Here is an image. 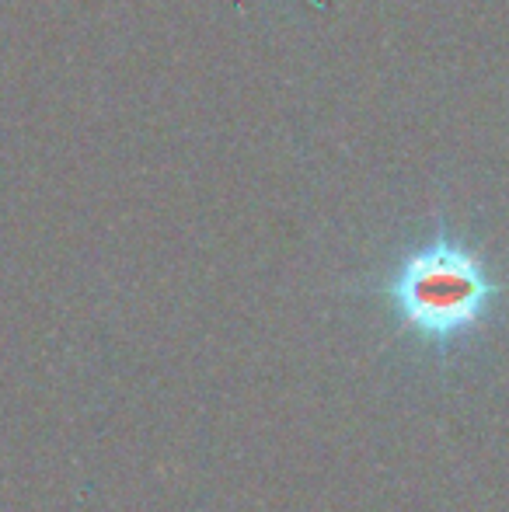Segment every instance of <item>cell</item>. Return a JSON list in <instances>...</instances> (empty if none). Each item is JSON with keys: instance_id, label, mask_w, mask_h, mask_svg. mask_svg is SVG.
Masks as SVG:
<instances>
[{"instance_id": "1", "label": "cell", "mask_w": 509, "mask_h": 512, "mask_svg": "<svg viewBox=\"0 0 509 512\" xmlns=\"http://www.w3.org/2000/svg\"><path fill=\"white\" fill-rule=\"evenodd\" d=\"M503 293L506 283L482 251L450 230L405 251L381 283L394 328L433 356H450L457 345L482 335Z\"/></svg>"}]
</instances>
